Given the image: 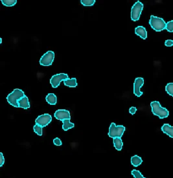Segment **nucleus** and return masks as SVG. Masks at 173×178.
<instances>
[{"instance_id":"nucleus-11","label":"nucleus","mask_w":173,"mask_h":178,"mask_svg":"<svg viewBox=\"0 0 173 178\" xmlns=\"http://www.w3.org/2000/svg\"><path fill=\"white\" fill-rule=\"evenodd\" d=\"M135 33L143 40H145L147 38V32H146V29L143 26L137 27L135 29Z\"/></svg>"},{"instance_id":"nucleus-6","label":"nucleus","mask_w":173,"mask_h":178,"mask_svg":"<svg viewBox=\"0 0 173 178\" xmlns=\"http://www.w3.org/2000/svg\"><path fill=\"white\" fill-rule=\"evenodd\" d=\"M55 58V53L53 51H49L43 55L40 60V64L44 66H49L53 64Z\"/></svg>"},{"instance_id":"nucleus-27","label":"nucleus","mask_w":173,"mask_h":178,"mask_svg":"<svg viewBox=\"0 0 173 178\" xmlns=\"http://www.w3.org/2000/svg\"><path fill=\"white\" fill-rule=\"evenodd\" d=\"M165 45L167 47H171L173 46V40H167L165 42Z\"/></svg>"},{"instance_id":"nucleus-12","label":"nucleus","mask_w":173,"mask_h":178,"mask_svg":"<svg viewBox=\"0 0 173 178\" xmlns=\"http://www.w3.org/2000/svg\"><path fill=\"white\" fill-rule=\"evenodd\" d=\"M18 104L19 108H23L25 110L28 109L30 108V104H29V99L26 95L23 96L22 99H20L18 101Z\"/></svg>"},{"instance_id":"nucleus-10","label":"nucleus","mask_w":173,"mask_h":178,"mask_svg":"<svg viewBox=\"0 0 173 178\" xmlns=\"http://www.w3.org/2000/svg\"><path fill=\"white\" fill-rule=\"evenodd\" d=\"M55 117L59 121H63L64 119H71L70 113L69 111L66 110H58L55 113Z\"/></svg>"},{"instance_id":"nucleus-19","label":"nucleus","mask_w":173,"mask_h":178,"mask_svg":"<svg viewBox=\"0 0 173 178\" xmlns=\"http://www.w3.org/2000/svg\"><path fill=\"white\" fill-rule=\"evenodd\" d=\"M2 3L6 7H12L16 4V0H2Z\"/></svg>"},{"instance_id":"nucleus-14","label":"nucleus","mask_w":173,"mask_h":178,"mask_svg":"<svg viewBox=\"0 0 173 178\" xmlns=\"http://www.w3.org/2000/svg\"><path fill=\"white\" fill-rule=\"evenodd\" d=\"M46 100L49 104L55 105L57 102V98L54 93H49L46 98Z\"/></svg>"},{"instance_id":"nucleus-2","label":"nucleus","mask_w":173,"mask_h":178,"mask_svg":"<svg viewBox=\"0 0 173 178\" xmlns=\"http://www.w3.org/2000/svg\"><path fill=\"white\" fill-rule=\"evenodd\" d=\"M24 96L25 94L22 90L20 89H15L11 93L8 94L7 96V100L11 106L16 107V108H19L18 102Z\"/></svg>"},{"instance_id":"nucleus-13","label":"nucleus","mask_w":173,"mask_h":178,"mask_svg":"<svg viewBox=\"0 0 173 178\" xmlns=\"http://www.w3.org/2000/svg\"><path fill=\"white\" fill-rule=\"evenodd\" d=\"M161 130L170 137L173 138V126H171L169 124H164L161 127Z\"/></svg>"},{"instance_id":"nucleus-15","label":"nucleus","mask_w":173,"mask_h":178,"mask_svg":"<svg viewBox=\"0 0 173 178\" xmlns=\"http://www.w3.org/2000/svg\"><path fill=\"white\" fill-rule=\"evenodd\" d=\"M64 84L65 86H68L70 87H75L77 86V79L75 78H67L64 80L63 81Z\"/></svg>"},{"instance_id":"nucleus-22","label":"nucleus","mask_w":173,"mask_h":178,"mask_svg":"<svg viewBox=\"0 0 173 178\" xmlns=\"http://www.w3.org/2000/svg\"><path fill=\"white\" fill-rule=\"evenodd\" d=\"M81 4L84 6L86 7H90L94 5V3H96L95 0H81Z\"/></svg>"},{"instance_id":"nucleus-5","label":"nucleus","mask_w":173,"mask_h":178,"mask_svg":"<svg viewBox=\"0 0 173 178\" xmlns=\"http://www.w3.org/2000/svg\"><path fill=\"white\" fill-rule=\"evenodd\" d=\"M143 8V4L140 1H137L132 6L131 9V19L134 22L140 20L141 13Z\"/></svg>"},{"instance_id":"nucleus-16","label":"nucleus","mask_w":173,"mask_h":178,"mask_svg":"<svg viewBox=\"0 0 173 178\" xmlns=\"http://www.w3.org/2000/svg\"><path fill=\"white\" fill-rule=\"evenodd\" d=\"M143 162V160L141 157L138 156H134L133 157H131V164L134 166L137 167L138 166H140Z\"/></svg>"},{"instance_id":"nucleus-17","label":"nucleus","mask_w":173,"mask_h":178,"mask_svg":"<svg viewBox=\"0 0 173 178\" xmlns=\"http://www.w3.org/2000/svg\"><path fill=\"white\" fill-rule=\"evenodd\" d=\"M62 129L64 131H67L72 128L74 127L75 124L70 122V119H64L62 121Z\"/></svg>"},{"instance_id":"nucleus-28","label":"nucleus","mask_w":173,"mask_h":178,"mask_svg":"<svg viewBox=\"0 0 173 178\" xmlns=\"http://www.w3.org/2000/svg\"><path fill=\"white\" fill-rule=\"evenodd\" d=\"M136 111H137V108H136V107H131V108L129 109V113L132 115L135 114Z\"/></svg>"},{"instance_id":"nucleus-8","label":"nucleus","mask_w":173,"mask_h":178,"mask_svg":"<svg viewBox=\"0 0 173 178\" xmlns=\"http://www.w3.org/2000/svg\"><path fill=\"white\" fill-rule=\"evenodd\" d=\"M51 121H52V117L51 115L48 113L40 115V116H38L37 118L35 121L36 124H38V125H40L42 128L47 126Z\"/></svg>"},{"instance_id":"nucleus-20","label":"nucleus","mask_w":173,"mask_h":178,"mask_svg":"<svg viewBox=\"0 0 173 178\" xmlns=\"http://www.w3.org/2000/svg\"><path fill=\"white\" fill-rule=\"evenodd\" d=\"M166 92L171 96H173V83H169L166 86Z\"/></svg>"},{"instance_id":"nucleus-25","label":"nucleus","mask_w":173,"mask_h":178,"mask_svg":"<svg viewBox=\"0 0 173 178\" xmlns=\"http://www.w3.org/2000/svg\"><path fill=\"white\" fill-rule=\"evenodd\" d=\"M53 143H54L56 146H61V145H62V141L60 140L59 138H58V137L54 139V140H53Z\"/></svg>"},{"instance_id":"nucleus-7","label":"nucleus","mask_w":173,"mask_h":178,"mask_svg":"<svg viewBox=\"0 0 173 178\" xmlns=\"http://www.w3.org/2000/svg\"><path fill=\"white\" fill-rule=\"evenodd\" d=\"M69 78V77L67 74L64 73H60L55 75L51 77L50 80V83L53 88H57L59 85L61 81H64V80Z\"/></svg>"},{"instance_id":"nucleus-3","label":"nucleus","mask_w":173,"mask_h":178,"mask_svg":"<svg viewBox=\"0 0 173 178\" xmlns=\"http://www.w3.org/2000/svg\"><path fill=\"white\" fill-rule=\"evenodd\" d=\"M149 24L154 31L156 32H160L166 29L167 23L164 21L163 18L152 15L149 20Z\"/></svg>"},{"instance_id":"nucleus-24","label":"nucleus","mask_w":173,"mask_h":178,"mask_svg":"<svg viewBox=\"0 0 173 178\" xmlns=\"http://www.w3.org/2000/svg\"><path fill=\"white\" fill-rule=\"evenodd\" d=\"M166 29L169 32H173V20L170 21V22L167 23Z\"/></svg>"},{"instance_id":"nucleus-26","label":"nucleus","mask_w":173,"mask_h":178,"mask_svg":"<svg viewBox=\"0 0 173 178\" xmlns=\"http://www.w3.org/2000/svg\"><path fill=\"white\" fill-rule=\"evenodd\" d=\"M5 157L2 153H0V166H2L5 163Z\"/></svg>"},{"instance_id":"nucleus-9","label":"nucleus","mask_w":173,"mask_h":178,"mask_svg":"<svg viewBox=\"0 0 173 178\" xmlns=\"http://www.w3.org/2000/svg\"><path fill=\"white\" fill-rule=\"evenodd\" d=\"M144 84V80L143 78L138 77L135 79L134 83V93L137 96H141L143 95V92L141 91L140 89Z\"/></svg>"},{"instance_id":"nucleus-4","label":"nucleus","mask_w":173,"mask_h":178,"mask_svg":"<svg viewBox=\"0 0 173 178\" xmlns=\"http://www.w3.org/2000/svg\"><path fill=\"white\" fill-rule=\"evenodd\" d=\"M125 131V127L124 126L120 125V126H116L114 122H112L109 128V132L108 136L111 138H116L119 137L121 138Z\"/></svg>"},{"instance_id":"nucleus-23","label":"nucleus","mask_w":173,"mask_h":178,"mask_svg":"<svg viewBox=\"0 0 173 178\" xmlns=\"http://www.w3.org/2000/svg\"><path fill=\"white\" fill-rule=\"evenodd\" d=\"M131 174H132V176L134 177V178H146L139 171H137V170H133L131 172Z\"/></svg>"},{"instance_id":"nucleus-1","label":"nucleus","mask_w":173,"mask_h":178,"mask_svg":"<svg viewBox=\"0 0 173 178\" xmlns=\"http://www.w3.org/2000/svg\"><path fill=\"white\" fill-rule=\"evenodd\" d=\"M151 106L152 113L156 116H158L160 119L167 118L169 116V111L166 108L162 107L158 101L152 102L151 103Z\"/></svg>"},{"instance_id":"nucleus-18","label":"nucleus","mask_w":173,"mask_h":178,"mask_svg":"<svg viewBox=\"0 0 173 178\" xmlns=\"http://www.w3.org/2000/svg\"><path fill=\"white\" fill-rule=\"evenodd\" d=\"M113 142H114V147L116 148V149L118 151L121 150V149L123 148V145L121 139L119 138V137L114 138Z\"/></svg>"},{"instance_id":"nucleus-21","label":"nucleus","mask_w":173,"mask_h":178,"mask_svg":"<svg viewBox=\"0 0 173 178\" xmlns=\"http://www.w3.org/2000/svg\"><path fill=\"white\" fill-rule=\"evenodd\" d=\"M33 129H34V131L35 132L37 135L40 136H42V127L40 126V125H38V124H35V125L33 127Z\"/></svg>"}]
</instances>
